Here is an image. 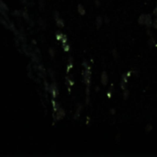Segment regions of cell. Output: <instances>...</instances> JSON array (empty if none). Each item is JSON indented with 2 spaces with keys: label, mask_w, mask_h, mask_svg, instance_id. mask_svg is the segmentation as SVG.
<instances>
[{
  "label": "cell",
  "mask_w": 157,
  "mask_h": 157,
  "mask_svg": "<svg viewBox=\"0 0 157 157\" xmlns=\"http://www.w3.org/2000/svg\"><path fill=\"white\" fill-rule=\"evenodd\" d=\"M63 33H58L57 34V36H56V39H57L58 41H61V39H62V37H63Z\"/></svg>",
  "instance_id": "obj_17"
},
{
  "label": "cell",
  "mask_w": 157,
  "mask_h": 157,
  "mask_svg": "<svg viewBox=\"0 0 157 157\" xmlns=\"http://www.w3.org/2000/svg\"><path fill=\"white\" fill-rule=\"evenodd\" d=\"M77 10H78V13H79L81 16L86 15V9H85V7H83V5H81V4H79V5L77 6Z\"/></svg>",
  "instance_id": "obj_8"
},
{
  "label": "cell",
  "mask_w": 157,
  "mask_h": 157,
  "mask_svg": "<svg viewBox=\"0 0 157 157\" xmlns=\"http://www.w3.org/2000/svg\"><path fill=\"white\" fill-rule=\"evenodd\" d=\"M111 114H115V110H113V108L111 110Z\"/></svg>",
  "instance_id": "obj_21"
},
{
  "label": "cell",
  "mask_w": 157,
  "mask_h": 157,
  "mask_svg": "<svg viewBox=\"0 0 157 157\" xmlns=\"http://www.w3.org/2000/svg\"><path fill=\"white\" fill-rule=\"evenodd\" d=\"M154 14L157 17V6L155 7V8H154Z\"/></svg>",
  "instance_id": "obj_19"
},
{
  "label": "cell",
  "mask_w": 157,
  "mask_h": 157,
  "mask_svg": "<svg viewBox=\"0 0 157 157\" xmlns=\"http://www.w3.org/2000/svg\"><path fill=\"white\" fill-rule=\"evenodd\" d=\"M95 2H96V5H97V7H99L100 6V3L98 0H95Z\"/></svg>",
  "instance_id": "obj_20"
},
{
  "label": "cell",
  "mask_w": 157,
  "mask_h": 157,
  "mask_svg": "<svg viewBox=\"0 0 157 157\" xmlns=\"http://www.w3.org/2000/svg\"><path fill=\"white\" fill-rule=\"evenodd\" d=\"M63 50L65 51H68L70 50V46L67 44V42L66 43H63Z\"/></svg>",
  "instance_id": "obj_14"
},
{
  "label": "cell",
  "mask_w": 157,
  "mask_h": 157,
  "mask_svg": "<svg viewBox=\"0 0 157 157\" xmlns=\"http://www.w3.org/2000/svg\"><path fill=\"white\" fill-rule=\"evenodd\" d=\"M61 41H62L63 43H66L67 42V37L65 36V35L63 34V37H62V39H61Z\"/></svg>",
  "instance_id": "obj_15"
},
{
  "label": "cell",
  "mask_w": 157,
  "mask_h": 157,
  "mask_svg": "<svg viewBox=\"0 0 157 157\" xmlns=\"http://www.w3.org/2000/svg\"><path fill=\"white\" fill-rule=\"evenodd\" d=\"M144 25L146 26L147 28H150L151 26L152 25V16L150 14H146V19H145Z\"/></svg>",
  "instance_id": "obj_5"
},
{
  "label": "cell",
  "mask_w": 157,
  "mask_h": 157,
  "mask_svg": "<svg viewBox=\"0 0 157 157\" xmlns=\"http://www.w3.org/2000/svg\"><path fill=\"white\" fill-rule=\"evenodd\" d=\"M152 126L151 125V124H147L146 125V128H145V132H147V133H149L151 130H152Z\"/></svg>",
  "instance_id": "obj_13"
},
{
  "label": "cell",
  "mask_w": 157,
  "mask_h": 157,
  "mask_svg": "<svg viewBox=\"0 0 157 157\" xmlns=\"http://www.w3.org/2000/svg\"><path fill=\"white\" fill-rule=\"evenodd\" d=\"M81 110H82V105H78V108H77V110L75 111V116H73V119H75V120L78 119V117H79L80 113H81Z\"/></svg>",
  "instance_id": "obj_9"
},
{
  "label": "cell",
  "mask_w": 157,
  "mask_h": 157,
  "mask_svg": "<svg viewBox=\"0 0 157 157\" xmlns=\"http://www.w3.org/2000/svg\"><path fill=\"white\" fill-rule=\"evenodd\" d=\"M50 54H51V57H53L54 56V50L53 49H50Z\"/></svg>",
  "instance_id": "obj_18"
},
{
  "label": "cell",
  "mask_w": 157,
  "mask_h": 157,
  "mask_svg": "<svg viewBox=\"0 0 157 157\" xmlns=\"http://www.w3.org/2000/svg\"><path fill=\"white\" fill-rule=\"evenodd\" d=\"M103 23V19L102 17H98L97 19H96V25H97L98 29H99L100 27H101V25Z\"/></svg>",
  "instance_id": "obj_10"
},
{
  "label": "cell",
  "mask_w": 157,
  "mask_h": 157,
  "mask_svg": "<svg viewBox=\"0 0 157 157\" xmlns=\"http://www.w3.org/2000/svg\"><path fill=\"white\" fill-rule=\"evenodd\" d=\"M145 19H146V14H142L138 19V23L140 25H144L145 23Z\"/></svg>",
  "instance_id": "obj_7"
},
{
  "label": "cell",
  "mask_w": 157,
  "mask_h": 157,
  "mask_svg": "<svg viewBox=\"0 0 157 157\" xmlns=\"http://www.w3.org/2000/svg\"><path fill=\"white\" fill-rule=\"evenodd\" d=\"M55 20H56V24H57L58 27H60V28H63L64 27L63 20L61 19V17H57V19H55Z\"/></svg>",
  "instance_id": "obj_11"
},
{
  "label": "cell",
  "mask_w": 157,
  "mask_h": 157,
  "mask_svg": "<svg viewBox=\"0 0 157 157\" xmlns=\"http://www.w3.org/2000/svg\"><path fill=\"white\" fill-rule=\"evenodd\" d=\"M51 94H52V97L55 98L56 97V95H57L59 93V91L58 89L56 88V86L54 84H52L51 85Z\"/></svg>",
  "instance_id": "obj_6"
},
{
  "label": "cell",
  "mask_w": 157,
  "mask_h": 157,
  "mask_svg": "<svg viewBox=\"0 0 157 157\" xmlns=\"http://www.w3.org/2000/svg\"><path fill=\"white\" fill-rule=\"evenodd\" d=\"M132 71L130 72H128L124 73V75H122L121 76V81H120V88L122 90H125L126 89V86H127V82H128V78L130 76V75H132Z\"/></svg>",
  "instance_id": "obj_2"
},
{
  "label": "cell",
  "mask_w": 157,
  "mask_h": 157,
  "mask_svg": "<svg viewBox=\"0 0 157 157\" xmlns=\"http://www.w3.org/2000/svg\"><path fill=\"white\" fill-rule=\"evenodd\" d=\"M56 115H57V120H61V119H63V118L65 116V111L63 108H60L57 110V111H56Z\"/></svg>",
  "instance_id": "obj_4"
},
{
  "label": "cell",
  "mask_w": 157,
  "mask_h": 157,
  "mask_svg": "<svg viewBox=\"0 0 157 157\" xmlns=\"http://www.w3.org/2000/svg\"><path fill=\"white\" fill-rule=\"evenodd\" d=\"M152 26H154V28L155 29H157V17H156V19H154V22H152Z\"/></svg>",
  "instance_id": "obj_16"
},
{
  "label": "cell",
  "mask_w": 157,
  "mask_h": 157,
  "mask_svg": "<svg viewBox=\"0 0 157 157\" xmlns=\"http://www.w3.org/2000/svg\"><path fill=\"white\" fill-rule=\"evenodd\" d=\"M83 65L85 66V71L83 72V79L86 86V103L89 101V86H90V81H91V69L90 66L87 63L86 61L83 63Z\"/></svg>",
  "instance_id": "obj_1"
},
{
  "label": "cell",
  "mask_w": 157,
  "mask_h": 157,
  "mask_svg": "<svg viewBox=\"0 0 157 157\" xmlns=\"http://www.w3.org/2000/svg\"><path fill=\"white\" fill-rule=\"evenodd\" d=\"M129 96H130V92H129V90H128V89H125V90H123V98H124L125 100L129 98Z\"/></svg>",
  "instance_id": "obj_12"
},
{
  "label": "cell",
  "mask_w": 157,
  "mask_h": 157,
  "mask_svg": "<svg viewBox=\"0 0 157 157\" xmlns=\"http://www.w3.org/2000/svg\"><path fill=\"white\" fill-rule=\"evenodd\" d=\"M108 81V73L106 71H103L101 73V84L103 86H107Z\"/></svg>",
  "instance_id": "obj_3"
}]
</instances>
